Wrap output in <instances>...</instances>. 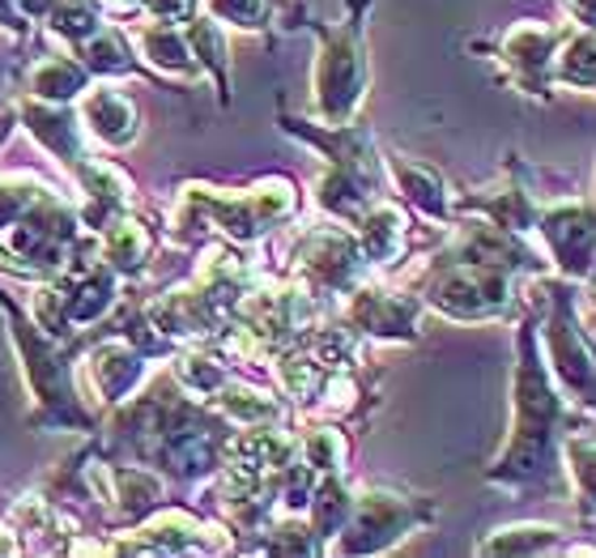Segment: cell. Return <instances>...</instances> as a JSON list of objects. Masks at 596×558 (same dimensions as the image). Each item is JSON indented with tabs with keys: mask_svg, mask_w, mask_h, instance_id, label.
Returning <instances> with one entry per match:
<instances>
[{
	"mask_svg": "<svg viewBox=\"0 0 596 558\" xmlns=\"http://www.w3.org/2000/svg\"><path fill=\"white\" fill-rule=\"evenodd\" d=\"M102 252H107L111 268H119V273H137V268L145 265V256H149V231L133 218L111 222L107 235H102Z\"/></svg>",
	"mask_w": 596,
	"mask_h": 558,
	"instance_id": "e0dca14e",
	"label": "cell"
},
{
	"mask_svg": "<svg viewBox=\"0 0 596 558\" xmlns=\"http://www.w3.org/2000/svg\"><path fill=\"white\" fill-rule=\"evenodd\" d=\"M520 384H516V410H520V422H516V435H511V448L502 464L495 469L499 478H533L537 469H546L549 461V435H554V422H558V397L549 392L546 371L537 366V354H533V337L520 333Z\"/></svg>",
	"mask_w": 596,
	"mask_h": 558,
	"instance_id": "7a4b0ae2",
	"label": "cell"
},
{
	"mask_svg": "<svg viewBox=\"0 0 596 558\" xmlns=\"http://www.w3.org/2000/svg\"><path fill=\"white\" fill-rule=\"evenodd\" d=\"M392 167H397V179H401V188L409 193V200H413V205H422V209H427V214H434V218H443V214H448L443 179H439L434 170L422 167V163H409V158H397Z\"/></svg>",
	"mask_w": 596,
	"mask_h": 558,
	"instance_id": "d6986e66",
	"label": "cell"
},
{
	"mask_svg": "<svg viewBox=\"0 0 596 558\" xmlns=\"http://www.w3.org/2000/svg\"><path fill=\"white\" fill-rule=\"evenodd\" d=\"M567 461H571V473L579 490L596 499V443H584V439H571L567 443Z\"/></svg>",
	"mask_w": 596,
	"mask_h": 558,
	"instance_id": "83f0119b",
	"label": "cell"
},
{
	"mask_svg": "<svg viewBox=\"0 0 596 558\" xmlns=\"http://www.w3.org/2000/svg\"><path fill=\"white\" fill-rule=\"evenodd\" d=\"M116 486L119 490L111 495V499H119V508L128 511V516L149 511L154 503H158V495H163V482H158L154 473H145V469H119Z\"/></svg>",
	"mask_w": 596,
	"mask_h": 558,
	"instance_id": "44dd1931",
	"label": "cell"
},
{
	"mask_svg": "<svg viewBox=\"0 0 596 558\" xmlns=\"http://www.w3.org/2000/svg\"><path fill=\"white\" fill-rule=\"evenodd\" d=\"M303 268H307L311 282L336 291V286H345V282L354 277V268H358L354 243L345 239V235H336V231H320V235H311L307 247H303Z\"/></svg>",
	"mask_w": 596,
	"mask_h": 558,
	"instance_id": "30bf717a",
	"label": "cell"
},
{
	"mask_svg": "<svg viewBox=\"0 0 596 558\" xmlns=\"http://www.w3.org/2000/svg\"><path fill=\"white\" fill-rule=\"evenodd\" d=\"M549 247L558 256V265L567 273H588L593 268V252H596V214L593 209H579V205H563L541 218Z\"/></svg>",
	"mask_w": 596,
	"mask_h": 558,
	"instance_id": "ba28073f",
	"label": "cell"
},
{
	"mask_svg": "<svg viewBox=\"0 0 596 558\" xmlns=\"http://www.w3.org/2000/svg\"><path fill=\"white\" fill-rule=\"evenodd\" d=\"M558 48V39H554V30H541V26H516L511 35H507V60L516 65V69H525V74H546L549 56Z\"/></svg>",
	"mask_w": 596,
	"mask_h": 558,
	"instance_id": "ac0fdd59",
	"label": "cell"
},
{
	"mask_svg": "<svg viewBox=\"0 0 596 558\" xmlns=\"http://www.w3.org/2000/svg\"><path fill=\"white\" fill-rule=\"evenodd\" d=\"M558 74H563V81H575V86H596V35H584L563 51Z\"/></svg>",
	"mask_w": 596,
	"mask_h": 558,
	"instance_id": "d4e9b609",
	"label": "cell"
},
{
	"mask_svg": "<svg viewBox=\"0 0 596 558\" xmlns=\"http://www.w3.org/2000/svg\"><path fill=\"white\" fill-rule=\"evenodd\" d=\"M13 329H18V345H22V354L30 359V380H35V389H39V401H43V418H56V422H65V427H86V413L77 410V397H72V384H69V371L65 363L51 354V345L39 333H30V324L13 316Z\"/></svg>",
	"mask_w": 596,
	"mask_h": 558,
	"instance_id": "5b68a950",
	"label": "cell"
},
{
	"mask_svg": "<svg viewBox=\"0 0 596 558\" xmlns=\"http://www.w3.org/2000/svg\"><path fill=\"white\" fill-rule=\"evenodd\" d=\"M350 320L375 337H413V303L388 291H362L350 307Z\"/></svg>",
	"mask_w": 596,
	"mask_h": 558,
	"instance_id": "8fae6325",
	"label": "cell"
},
{
	"mask_svg": "<svg viewBox=\"0 0 596 558\" xmlns=\"http://www.w3.org/2000/svg\"><path fill=\"white\" fill-rule=\"evenodd\" d=\"M362 81H367V60H362L358 26L324 30V51H320V65H315V98H320V111L333 124H341L358 107Z\"/></svg>",
	"mask_w": 596,
	"mask_h": 558,
	"instance_id": "3957f363",
	"label": "cell"
},
{
	"mask_svg": "<svg viewBox=\"0 0 596 558\" xmlns=\"http://www.w3.org/2000/svg\"><path fill=\"white\" fill-rule=\"evenodd\" d=\"M549 546H558V529H546V525H516V529H502L495 533L481 550L486 555H537V550H549Z\"/></svg>",
	"mask_w": 596,
	"mask_h": 558,
	"instance_id": "ffe728a7",
	"label": "cell"
},
{
	"mask_svg": "<svg viewBox=\"0 0 596 558\" xmlns=\"http://www.w3.org/2000/svg\"><path fill=\"white\" fill-rule=\"evenodd\" d=\"M179 380H184L192 392H217L226 375H222V366L209 363V359H184V363H179Z\"/></svg>",
	"mask_w": 596,
	"mask_h": 558,
	"instance_id": "f546056e",
	"label": "cell"
},
{
	"mask_svg": "<svg viewBox=\"0 0 596 558\" xmlns=\"http://www.w3.org/2000/svg\"><path fill=\"white\" fill-rule=\"evenodd\" d=\"M307 464H315V469H336L341 464V457H345V443H341V435L336 431H315V435L307 439Z\"/></svg>",
	"mask_w": 596,
	"mask_h": 558,
	"instance_id": "f1b7e54d",
	"label": "cell"
},
{
	"mask_svg": "<svg viewBox=\"0 0 596 558\" xmlns=\"http://www.w3.org/2000/svg\"><path fill=\"white\" fill-rule=\"evenodd\" d=\"M30 90L39 98H48V102H69V98H77L86 90V69L65 60V56H48V60L35 65Z\"/></svg>",
	"mask_w": 596,
	"mask_h": 558,
	"instance_id": "9a60e30c",
	"label": "cell"
},
{
	"mask_svg": "<svg viewBox=\"0 0 596 558\" xmlns=\"http://www.w3.org/2000/svg\"><path fill=\"white\" fill-rule=\"evenodd\" d=\"M401 252H406V218L392 205H380L362 222V256L371 265H397Z\"/></svg>",
	"mask_w": 596,
	"mask_h": 558,
	"instance_id": "4fadbf2b",
	"label": "cell"
},
{
	"mask_svg": "<svg viewBox=\"0 0 596 558\" xmlns=\"http://www.w3.org/2000/svg\"><path fill=\"white\" fill-rule=\"evenodd\" d=\"M72 209L60 196L13 175L0 179V256L22 268H60L72 247Z\"/></svg>",
	"mask_w": 596,
	"mask_h": 558,
	"instance_id": "6da1fadb",
	"label": "cell"
},
{
	"mask_svg": "<svg viewBox=\"0 0 596 558\" xmlns=\"http://www.w3.org/2000/svg\"><path fill=\"white\" fill-rule=\"evenodd\" d=\"M209 9H214L217 18L247 26V30L264 26V18H268V0H209Z\"/></svg>",
	"mask_w": 596,
	"mask_h": 558,
	"instance_id": "4316f807",
	"label": "cell"
},
{
	"mask_svg": "<svg viewBox=\"0 0 596 558\" xmlns=\"http://www.w3.org/2000/svg\"><path fill=\"white\" fill-rule=\"evenodd\" d=\"M145 9L154 13V18H163V22H170V18H184L192 9V0H145Z\"/></svg>",
	"mask_w": 596,
	"mask_h": 558,
	"instance_id": "4dcf8cb0",
	"label": "cell"
},
{
	"mask_svg": "<svg viewBox=\"0 0 596 558\" xmlns=\"http://www.w3.org/2000/svg\"><path fill=\"white\" fill-rule=\"evenodd\" d=\"M549 345H554V371L558 380L584 397V401H596V359L588 350V341L579 333V324L571 320V307L567 298H558V312L549 320Z\"/></svg>",
	"mask_w": 596,
	"mask_h": 558,
	"instance_id": "52a82bcc",
	"label": "cell"
},
{
	"mask_svg": "<svg viewBox=\"0 0 596 558\" xmlns=\"http://www.w3.org/2000/svg\"><path fill=\"white\" fill-rule=\"evenodd\" d=\"M350 516L354 520L345 529L341 550H354V555L383 550L388 541H397L413 525V508H409L406 499H397V495H367V499H358V508Z\"/></svg>",
	"mask_w": 596,
	"mask_h": 558,
	"instance_id": "8992f818",
	"label": "cell"
},
{
	"mask_svg": "<svg viewBox=\"0 0 596 558\" xmlns=\"http://www.w3.org/2000/svg\"><path fill=\"white\" fill-rule=\"evenodd\" d=\"M81 116L90 124V133H95L98 141H107V146H128V141L137 137V111H133V102L124 95H116V90H95V95H86Z\"/></svg>",
	"mask_w": 596,
	"mask_h": 558,
	"instance_id": "7c38bea8",
	"label": "cell"
},
{
	"mask_svg": "<svg viewBox=\"0 0 596 558\" xmlns=\"http://www.w3.org/2000/svg\"><path fill=\"white\" fill-rule=\"evenodd\" d=\"M571 13L584 26H593V30H596V0H571Z\"/></svg>",
	"mask_w": 596,
	"mask_h": 558,
	"instance_id": "1f68e13d",
	"label": "cell"
},
{
	"mask_svg": "<svg viewBox=\"0 0 596 558\" xmlns=\"http://www.w3.org/2000/svg\"><path fill=\"white\" fill-rule=\"evenodd\" d=\"M430 303L456 320L495 316L502 303H507V273L495 265L465 261V265L448 268V273L430 286Z\"/></svg>",
	"mask_w": 596,
	"mask_h": 558,
	"instance_id": "277c9868",
	"label": "cell"
},
{
	"mask_svg": "<svg viewBox=\"0 0 596 558\" xmlns=\"http://www.w3.org/2000/svg\"><path fill=\"white\" fill-rule=\"evenodd\" d=\"M0 555H18V541L0 529Z\"/></svg>",
	"mask_w": 596,
	"mask_h": 558,
	"instance_id": "d6a6232c",
	"label": "cell"
},
{
	"mask_svg": "<svg viewBox=\"0 0 596 558\" xmlns=\"http://www.w3.org/2000/svg\"><path fill=\"white\" fill-rule=\"evenodd\" d=\"M86 65L98 74H133V51L116 30H98L86 39Z\"/></svg>",
	"mask_w": 596,
	"mask_h": 558,
	"instance_id": "7402d4cb",
	"label": "cell"
},
{
	"mask_svg": "<svg viewBox=\"0 0 596 558\" xmlns=\"http://www.w3.org/2000/svg\"><path fill=\"white\" fill-rule=\"evenodd\" d=\"M222 410L231 413L235 422H247V427H256V422H273V418H277V401H268L264 392L231 389L226 397H222Z\"/></svg>",
	"mask_w": 596,
	"mask_h": 558,
	"instance_id": "cb8c5ba5",
	"label": "cell"
},
{
	"mask_svg": "<svg viewBox=\"0 0 596 558\" xmlns=\"http://www.w3.org/2000/svg\"><path fill=\"white\" fill-rule=\"evenodd\" d=\"M141 51L158 65V69H167V74H192L196 69V51L188 48V39H184V30H175L170 22L163 26H145L141 30Z\"/></svg>",
	"mask_w": 596,
	"mask_h": 558,
	"instance_id": "2e32d148",
	"label": "cell"
},
{
	"mask_svg": "<svg viewBox=\"0 0 596 558\" xmlns=\"http://www.w3.org/2000/svg\"><path fill=\"white\" fill-rule=\"evenodd\" d=\"M354 511V503H350V495L341 490V482H324L320 490H315V503H311V516H315V533L329 537L341 529V520Z\"/></svg>",
	"mask_w": 596,
	"mask_h": 558,
	"instance_id": "603a6c76",
	"label": "cell"
},
{
	"mask_svg": "<svg viewBox=\"0 0 596 558\" xmlns=\"http://www.w3.org/2000/svg\"><path fill=\"white\" fill-rule=\"evenodd\" d=\"M141 371V354L128 341H107L90 354V375H95V389L102 401H124L128 392L137 389Z\"/></svg>",
	"mask_w": 596,
	"mask_h": 558,
	"instance_id": "9c48e42d",
	"label": "cell"
},
{
	"mask_svg": "<svg viewBox=\"0 0 596 558\" xmlns=\"http://www.w3.org/2000/svg\"><path fill=\"white\" fill-rule=\"evenodd\" d=\"M51 18H56V30H60V35H69V39H90V35L102 30V26H98L102 22V18H98V9L95 4H86V0H65Z\"/></svg>",
	"mask_w": 596,
	"mask_h": 558,
	"instance_id": "484cf974",
	"label": "cell"
},
{
	"mask_svg": "<svg viewBox=\"0 0 596 558\" xmlns=\"http://www.w3.org/2000/svg\"><path fill=\"white\" fill-rule=\"evenodd\" d=\"M26 124H30V133L51 149V154H60L65 163H81L86 154L77 146V128H72V116L56 102V107H26L22 111Z\"/></svg>",
	"mask_w": 596,
	"mask_h": 558,
	"instance_id": "5bb4252c",
	"label": "cell"
}]
</instances>
